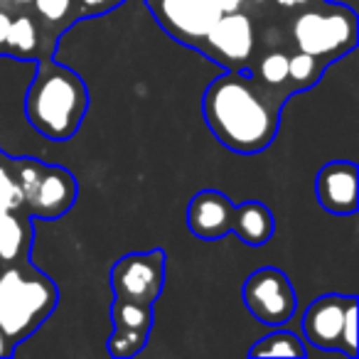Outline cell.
<instances>
[{"mask_svg": "<svg viewBox=\"0 0 359 359\" xmlns=\"http://www.w3.org/2000/svg\"><path fill=\"white\" fill-rule=\"evenodd\" d=\"M165 254L163 249L135 251L126 254L111 269V288L114 300L121 303H138L153 308L165 283Z\"/></svg>", "mask_w": 359, "mask_h": 359, "instance_id": "5", "label": "cell"}, {"mask_svg": "<svg viewBox=\"0 0 359 359\" xmlns=\"http://www.w3.org/2000/svg\"><path fill=\"white\" fill-rule=\"evenodd\" d=\"M57 300L55 280L30 261L0 264V330L15 349L50 318Z\"/></svg>", "mask_w": 359, "mask_h": 359, "instance_id": "3", "label": "cell"}, {"mask_svg": "<svg viewBox=\"0 0 359 359\" xmlns=\"http://www.w3.org/2000/svg\"><path fill=\"white\" fill-rule=\"evenodd\" d=\"M234 202L219 190H200L187 207V226L197 239L217 241L231 234Z\"/></svg>", "mask_w": 359, "mask_h": 359, "instance_id": "12", "label": "cell"}, {"mask_svg": "<svg viewBox=\"0 0 359 359\" xmlns=\"http://www.w3.org/2000/svg\"><path fill=\"white\" fill-rule=\"evenodd\" d=\"M325 69H327V62L318 60V57L308 55V52L298 50L295 55H288V89H290V94L315 86L320 81V76H323Z\"/></svg>", "mask_w": 359, "mask_h": 359, "instance_id": "17", "label": "cell"}, {"mask_svg": "<svg viewBox=\"0 0 359 359\" xmlns=\"http://www.w3.org/2000/svg\"><path fill=\"white\" fill-rule=\"evenodd\" d=\"M81 8H84L86 15H96V13H104V11H111L121 3V0H79Z\"/></svg>", "mask_w": 359, "mask_h": 359, "instance_id": "21", "label": "cell"}, {"mask_svg": "<svg viewBox=\"0 0 359 359\" xmlns=\"http://www.w3.org/2000/svg\"><path fill=\"white\" fill-rule=\"evenodd\" d=\"M305 354H308V349H305L303 339L295 332L283 330V325L266 337H261L249 349V357H305Z\"/></svg>", "mask_w": 359, "mask_h": 359, "instance_id": "16", "label": "cell"}, {"mask_svg": "<svg viewBox=\"0 0 359 359\" xmlns=\"http://www.w3.org/2000/svg\"><path fill=\"white\" fill-rule=\"evenodd\" d=\"M244 305L261 325L280 327L293 318L298 308L295 288L280 269H256L244 283Z\"/></svg>", "mask_w": 359, "mask_h": 359, "instance_id": "6", "label": "cell"}, {"mask_svg": "<svg viewBox=\"0 0 359 359\" xmlns=\"http://www.w3.org/2000/svg\"><path fill=\"white\" fill-rule=\"evenodd\" d=\"M342 354H347L349 359H357L359 357V342H357V295L349 300L347 313H344Z\"/></svg>", "mask_w": 359, "mask_h": 359, "instance_id": "19", "label": "cell"}, {"mask_svg": "<svg viewBox=\"0 0 359 359\" xmlns=\"http://www.w3.org/2000/svg\"><path fill=\"white\" fill-rule=\"evenodd\" d=\"M278 6H283V8H288V11H295V8H305V6H310V3H315V0H276Z\"/></svg>", "mask_w": 359, "mask_h": 359, "instance_id": "25", "label": "cell"}, {"mask_svg": "<svg viewBox=\"0 0 359 359\" xmlns=\"http://www.w3.org/2000/svg\"><path fill=\"white\" fill-rule=\"evenodd\" d=\"M13 354H15V347L11 344L8 334L0 330V357H13Z\"/></svg>", "mask_w": 359, "mask_h": 359, "instance_id": "24", "label": "cell"}, {"mask_svg": "<svg viewBox=\"0 0 359 359\" xmlns=\"http://www.w3.org/2000/svg\"><path fill=\"white\" fill-rule=\"evenodd\" d=\"M219 3V11L222 13H236V11H244L246 0H217Z\"/></svg>", "mask_w": 359, "mask_h": 359, "instance_id": "23", "label": "cell"}, {"mask_svg": "<svg viewBox=\"0 0 359 359\" xmlns=\"http://www.w3.org/2000/svg\"><path fill=\"white\" fill-rule=\"evenodd\" d=\"M32 217L22 212H3L0 215V264L27 259L32 246Z\"/></svg>", "mask_w": 359, "mask_h": 359, "instance_id": "14", "label": "cell"}, {"mask_svg": "<svg viewBox=\"0 0 359 359\" xmlns=\"http://www.w3.org/2000/svg\"><path fill=\"white\" fill-rule=\"evenodd\" d=\"M231 231L249 246H266L276 231L273 212L259 200H249L234 207Z\"/></svg>", "mask_w": 359, "mask_h": 359, "instance_id": "13", "label": "cell"}, {"mask_svg": "<svg viewBox=\"0 0 359 359\" xmlns=\"http://www.w3.org/2000/svg\"><path fill=\"white\" fill-rule=\"evenodd\" d=\"M256 79L269 89L280 91L283 96H290L288 89V55L283 50H273L269 55L261 57L259 69H256Z\"/></svg>", "mask_w": 359, "mask_h": 359, "instance_id": "18", "label": "cell"}, {"mask_svg": "<svg viewBox=\"0 0 359 359\" xmlns=\"http://www.w3.org/2000/svg\"><path fill=\"white\" fill-rule=\"evenodd\" d=\"M354 295L327 293L315 298L303 315V334L313 347L325 352H342L344 313Z\"/></svg>", "mask_w": 359, "mask_h": 359, "instance_id": "10", "label": "cell"}, {"mask_svg": "<svg viewBox=\"0 0 359 359\" xmlns=\"http://www.w3.org/2000/svg\"><path fill=\"white\" fill-rule=\"evenodd\" d=\"M37 15L42 18L50 25H60L69 18L72 8H74V0H32Z\"/></svg>", "mask_w": 359, "mask_h": 359, "instance_id": "20", "label": "cell"}, {"mask_svg": "<svg viewBox=\"0 0 359 359\" xmlns=\"http://www.w3.org/2000/svg\"><path fill=\"white\" fill-rule=\"evenodd\" d=\"M15 6H32V0H13Z\"/></svg>", "mask_w": 359, "mask_h": 359, "instance_id": "26", "label": "cell"}, {"mask_svg": "<svg viewBox=\"0 0 359 359\" xmlns=\"http://www.w3.org/2000/svg\"><path fill=\"white\" fill-rule=\"evenodd\" d=\"M357 163H352V160H330L315 175V200L330 215H354L357 212Z\"/></svg>", "mask_w": 359, "mask_h": 359, "instance_id": "9", "label": "cell"}, {"mask_svg": "<svg viewBox=\"0 0 359 359\" xmlns=\"http://www.w3.org/2000/svg\"><path fill=\"white\" fill-rule=\"evenodd\" d=\"M76 202V180L69 170L60 165L42 163L40 175H37L35 190L27 197L25 212L30 217H45V219H57L67 215Z\"/></svg>", "mask_w": 359, "mask_h": 359, "instance_id": "11", "label": "cell"}, {"mask_svg": "<svg viewBox=\"0 0 359 359\" xmlns=\"http://www.w3.org/2000/svg\"><path fill=\"white\" fill-rule=\"evenodd\" d=\"M155 20L170 37L187 47L202 50L207 32L219 20L217 0H148Z\"/></svg>", "mask_w": 359, "mask_h": 359, "instance_id": "7", "label": "cell"}, {"mask_svg": "<svg viewBox=\"0 0 359 359\" xmlns=\"http://www.w3.org/2000/svg\"><path fill=\"white\" fill-rule=\"evenodd\" d=\"M290 37L300 52L330 65L357 47V13L342 3L315 0L293 18Z\"/></svg>", "mask_w": 359, "mask_h": 359, "instance_id": "4", "label": "cell"}, {"mask_svg": "<svg viewBox=\"0 0 359 359\" xmlns=\"http://www.w3.org/2000/svg\"><path fill=\"white\" fill-rule=\"evenodd\" d=\"M40 52V25L35 22V18L20 13L13 18L11 32H8L6 42V55L20 57V60H30Z\"/></svg>", "mask_w": 359, "mask_h": 359, "instance_id": "15", "label": "cell"}, {"mask_svg": "<svg viewBox=\"0 0 359 359\" xmlns=\"http://www.w3.org/2000/svg\"><path fill=\"white\" fill-rule=\"evenodd\" d=\"M280 91L269 89L254 72L229 69L207 86L202 111L212 135L239 155H254L273 143L280 123Z\"/></svg>", "mask_w": 359, "mask_h": 359, "instance_id": "1", "label": "cell"}, {"mask_svg": "<svg viewBox=\"0 0 359 359\" xmlns=\"http://www.w3.org/2000/svg\"><path fill=\"white\" fill-rule=\"evenodd\" d=\"M11 22H13V15L6 11V8H0V55H6V42H8V32H11Z\"/></svg>", "mask_w": 359, "mask_h": 359, "instance_id": "22", "label": "cell"}, {"mask_svg": "<svg viewBox=\"0 0 359 359\" xmlns=\"http://www.w3.org/2000/svg\"><path fill=\"white\" fill-rule=\"evenodd\" d=\"M86 109V81L74 69L57 65L50 55L42 57L25 96V114L32 128L57 143L69 140L79 130Z\"/></svg>", "mask_w": 359, "mask_h": 359, "instance_id": "2", "label": "cell"}, {"mask_svg": "<svg viewBox=\"0 0 359 359\" xmlns=\"http://www.w3.org/2000/svg\"><path fill=\"white\" fill-rule=\"evenodd\" d=\"M256 50V27L254 20L249 18V13L236 11V13H222L219 20L212 25V30L207 32L205 52L210 60H215L217 65H224L226 69H239V72H251L249 60Z\"/></svg>", "mask_w": 359, "mask_h": 359, "instance_id": "8", "label": "cell"}]
</instances>
